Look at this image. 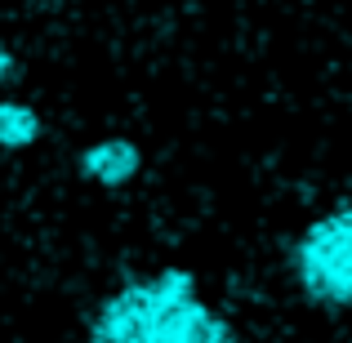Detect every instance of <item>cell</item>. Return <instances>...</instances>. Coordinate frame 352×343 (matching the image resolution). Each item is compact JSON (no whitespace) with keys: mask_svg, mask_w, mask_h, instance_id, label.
<instances>
[{"mask_svg":"<svg viewBox=\"0 0 352 343\" xmlns=\"http://www.w3.org/2000/svg\"><path fill=\"white\" fill-rule=\"evenodd\" d=\"M89 343H236V335L201 299L197 276L165 267L107 294L94 312Z\"/></svg>","mask_w":352,"mask_h":343,"instance_id":"cell-1","label":"cell"},{"mask_svg":"<svg viewBox=\"0 0 352 343\" xmlns=\"http://www.w3.org/2000/svg\"><path fill=\"white\" fill-rule=\"evenodd\" d=\"M290 272L317 308H352V206L330 210L294 236Z\"/></svg>","mask_w":352,"mask_h":343,"instance_id":"cell-2","label":"cell"},{"mask_svg":"<svg viewBox=\"0 0 352 343\" xmlns=\"http://www.w3.org/2000/svg\"><path fill=\"white\" fill-rule=\"evenodd\" d=\"M80 174L94 179L98 188H120L138 174V147L129 138H107V143H94L85 156H80Z\"/></svg>","mask_w":352,"mask_h":343,"instance_id":"cell-3","label":"cell"},{"mask_svg":"<svg viewBox=\"0 0 352 343\" xmlns=\"http://www.w3.org/2000/svg\"><path fill=\"white\" fill-rule=\"evenodd\" d=\"M41 138V120L27 103H0V147L5 152H23Z\"/></svg>","mask_w":352,"mask_h":343,"instance_id":"cell-4","label":"cell"},{"mask_svg":"<svg viewBox=\"0 0 352 343\" xmlns=\"http://www.w3.org/2000/svg\"><path fill=\"white\" fill-rule=\"evenodd\" d=\"M5 71H9V54H5V45H0V80H5Z\"/></svg>","mask_w":352,"mask_h":343,"instance_id":"cell-5","label":"cell"}]
</instances>
